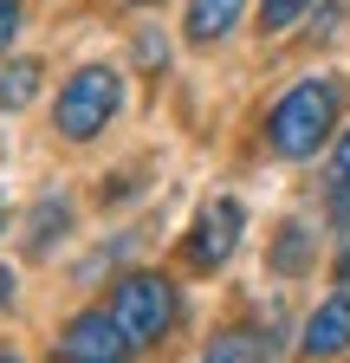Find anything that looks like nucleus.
<instances>
[{
  "label": "nucleus",
  "instance_id": "nucleus-10",
  "mask_svg": "<svg viewBox=\"0 0 350 363\" xmlns=\"http://www.w3.org/2000/svg\"><path fill=\"white\" fill-rule=\"evenodd\" d=\"M33 91H39V59H13V65H0V111H20Z\"/></svg>",
  "mask_w": 350,
  "mask_h": 363
},
{
  "label": "nucleus",
  "instance_id": "nucleus-14",
  "mask_svg": "<svg viewBox=\"0 0 350 363\" xmlns=\"http://www.w3.org/2000/svg\"><path fill=\"white\" fill-rule=\"evenodd\" d=\"M13 33H20V0H0V52L13 45Z\"/></svg>",
  "mask_w": 350,
  "mask_h": 363
},
{
  "label": "nucleus",
  "instance_id": "nucleus-6",
  "mask_svg": "<svg viewBox=\"0 0 350 363\" xmlns=\"http://www.w3.org/2000/svg\"><path fill=\"white\" fill-rule=\"evenodd\" d=\"M298 350L312 357V363H331V357H344V350H350V292H331L312 318H305Z\"/></svg>",
  "mask_w": 350,
  "mask_h": 363
},
{
  "label": "nucleus",
  "instance_id": "nucleus-2",
  "mask_svg": "<svg viewBox=\"0 0 350 363\" xmlns=\"http://www.w3.org/2000/svg\"><path fill=\"white\" fill-rule=\"evenodd\" d=\"M117 104H123V78H117L111 65H84V72H72L65 91H59L52 130L65 136V143H91L98 130H111Z\"/></svg>",
  "mask_w": 350,
  "mask_h": 363
},
{
  "label": "nucleus",
  "instance_id": "nucleus-13",
  "mask_svg": "<svg viewBox=\"0 0 350 363\" xmlns=\"http://www.w3.org/2000/svg\"><path fill=\"white\" fill-rule=\"evenodd\" d=\"M305 7H312V0H259V26H266V33H286Z\"/></svg>",
  "mask_w": 350,
  "mask_h": 363
},
{
  "label": "nucleus",
  "instance_id": "nucleus-17",
  "mask_svg": "<svg viewBox=\"0 0 350 363\" xmlns=\"http://www.w3.org/2000/svg\"><path fill=\"white\" fill-rule=\"evenodd\" d=\"M0 363H20V357H7V350H0Z\"/></svg>",
  "mask_w": 350,
  "mask_h": 363
},
{
  "label": "nucleus",
  "instance_id": "nucleus-5",
  "mask_svg": "<svg viewBox=\"0 0 350 363\" xmlns=\"http://www.w3.org/2000/svg\"><path fill=\"white\" fill-rule=\"evenodd\" d=\"M59 363H130V337L111 311H78L59 337Z\"/></svg>",
  "mask_w": 350,
  "mask_h": 363
},
{
  "label": "nucleus",
  "instance_id": "nucleus-3",
  "mask_svg": "<svg viewBox=\"0 0 350 363\" xmlns=\"http://www.w3.org/2000/svg\"><path fill=\"white\" fill-rule=\"evenodd\" d=\"M104 311L117 318V331L130 337V350H149L175 325V286L162 279V272H123Z\"/></svg>",
  "mask_w": 350,
  "mask_h": 363
},
{
  "label": "nucleus",
  "instance_id": "nucleus-1",
  "mask_svg": "<svg viewBox=\"0 0 350 363\" xmlns=\"http://www.w3.org/2000/svg\"><path fill=\"white\" fill-rule=\"evenodd\" d=\"M337 111H344V84L337 78H305L292 84L286 98L266 111V150L286 156V162H305L331 143L337 130Z\"/></svg>",
  "mask_w": 350,
  "mask_h": 363
},
{
  "label": "nucleus",
  "instance_id": "nucleus-19",
  "mask_svg": "<svg viewBox=\"0 0 350 363\" xmlns=\"http://www.w3.org/2000/svg\"><path fill=\"white\" fill-rule=\"evenodd\" d=\"M137 7H149V0H137Z\"/></svg>",
  "mask_w": 350,
  "mask_h": 363
},
{
  "label": "nucleus",
  "instance_id": "nucleus-16",
  "mask_svg": "<svg viewBox=\"0 0 350 363\" xmlns=\"http://www.w3.org/2000/svg\"><path fill=\"white\" fill-rule=\"evenodd\" d=\"M0 305H13V272L0 266Z\"/></svg>",
  "mask_w": 350,
  "mask_h": 363
},
{
  "label": "nucleus",
  "instance_id": "nucleus-4",
  "mask_svg": "<svg viewBox=\"0 0 350 363\" xmlns=\"http://www.w3.org/2000/svg\"><path fill=\"white\" fill-rule=\"evenodd\" d=\"M240 227H247V214H240V201H208L201 214H195V227H188V266L195 272H214V266H227L234 259V247H240Z\"/></svg>",
  "mask_w": 350,
  "mask_h": 363
},
{
  "label": "nucleus",
  "instance_id": "nucleus-11",
  "mask_svg": "<svg viewBox=\"0 0 350 363\" xmlns=\"http://www.w3.org/2000/svg\"><path fill=\"white\" fill-rule=\"evenodd\" d=\"M201 363H259V337L253 331H214Z\"/></svg>",
  "mask_w": 350,
  "mask_h": 363
},
{
  "label": "nucleus",
  "instance_id": "nucleus-7",
  "mask_svg": "<svg viewBox=\"0 0 350 363\" xmlns=\"http://www.w3.org/2000/svg\"><path fill=\"white\" fill-rule=\"evenodd\" d=\"M240 7L247 0H188V45H214V39H227L240 26Z\"/></svg>",
  "mask_w": 350,
  "mask_h": 363
},
{
  "label": "nucleus",
  "instance_id": "nucleus-8",
  "mask_svg": "<svg viewBox=\"0 0 350 363\" xmlns=\"http://www.w3.org/2000/svg\"><path fill=\"white\" fill-rule=\"evenodd\" d=\"M312 253H318V234L305 220H286L279 240H273V272L279 279H298V272H312Z\"/></svg>",
  "mask_w": 350,
  "mask_h": 363
},
{
  "label": "nucleus",
  "instance_id": "nucleus-18",
  "mask_svg": "<svg viewBox=\"0 0 350 363\" xmlns=\"http://www.w3.org/2000/svg\"><path fill=\"white\" fill-rule=\"evenodd\" d=\"M0 227H7V214H0Z\"/></svg>",
  "mask_w": 350,
  "mask_h": 363
},
{
  "label": "nucleus",
  "instance_id": "nucleus-15",
  "mask_svg": "<svg viewBox=\"0 0 350 363\" xmlns=\"http://www.w3.org/2000/svg\"><path fill=\"white\" fill-rule=\"evenodd\" d=\"M331 272H337V286H350V234H344V247H337V266H331Z\"/></svg>",
  "mask_w": 350,
  "mask_h": 363
},
{
  "label": "nucleus",
  "instance_id": "nucleus-12",
  "mask_svg": "<svg viewBox=\"0 0 350 363\" xmlns=\"http://www.w3.org/2000/svg\"><path fill=\"white\" fill-rule=\"evenodd\" d=\"M331 208H350V130L337 136V156H331Z\"/></svg>",
  "mask_w": 350,
  "mask_h": 363
},
{
  "label": "nucleus",
  "instance_id": "nucleus-9",
  "mask_svg": "<svg viewBox=\"0 0 350 363\" xmlns=\"http://www.w3.org/2000/svg\"><path fill=\"white\" fill-rule=\"evenodd\" d=\"M65 227H72V201H65V195H46V201H39V214H33L26 247H33V253H46V247H52V234H65Z\"/></svg>",
  "mask_w": 350,
  "mask_h": 363
}]
</instances>
